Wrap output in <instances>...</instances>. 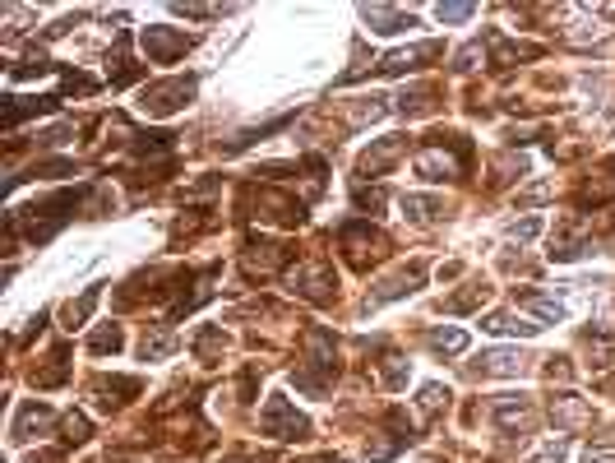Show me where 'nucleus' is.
Listing matches in <instances>:
<instances>
[{"label":"nucleus","mask_w":615,"mask_h":463,"mask_svg":"<svg viewBox=\"0 0 615 463\" xmlns=\"http://www.w3.org/2000/svg\"><path fill=\"white\" fill-rule=\"evenodd\" d=\"M259 431L273 436V440H305V436H311V421L287 404L282 394H273L269 404H264V413H259Z\"/></svg>","instance_id":"1"},{"label":"nucleus","mask_w":615,"mask_h":463,"mask_svg":"<svg viewBox=\"0 0 615 463\" xmlns=\"http://www.w3.org/2000/svg\"><path fill=\"white\" fill-rule=\"evenodd\" d=\"M195 97V79H167V84H153V89H143V112L149 116H172L181 112Z\"/></svg>","instance_id":"2"},{"label":"nucleus","mask_w":615,"mask_h":463,"mask_svg":"<svg viewBox=\"0 0 615 463\" xmlns=\"http://www.w3.org/2000/svg\"><path fill=\"white\" fill-rule=\"evenodd\" d=\"M139 47L149 51L153 66H167V60H176V56H186V51H190V37L181 33V28H162V24H153V28H143V33H139Z\"/></svg>","instance_id":"3"},{"label":"nucleus","mask_w":615,"mask_h":463,"mask_svg":"<svg viewBox=\"0 0 615 463\" xmlns=\"http://www.w3.org/2000/svg\"><path fill=\"white\" fill-rule=\"evenodd\" d=\"M490 413H496V421L504 431H532L537 427V408L527 404V394H500L496 404H490Z\"/></svg>","instance_id":"4"},{"label":"nucleus","mask_w":615,"mask_h":463,"mask_svg":"<svg viewBox=\"0 0 615 463\" xmlns=\"http://www.w3.org/2000/svg\"><path fill=\"white\" fill-rule=\"evenodd\" d=\"M338 241H342V251L352 255V265H365L371 255H380V251H384V236H380L371 223H347Z\"/></svg>","instance_id":"5"},{"label":"nucleus","mask_w":615,"mask_h":463,"mask_svg":"<svg viewBox=\"0 0 615 463\" xmlns=\"http://www.w3.org/2000/svg\"><path fill=\"white\" fill-rule=\"evenodd\" d=\"M417 176H421V181H449V176H463V158H458V153H449L444 144L421 149V153H417Z\"/></svg>","instance_id":"6"},{"label":"nucleus","mask_w":615,"mask_h":463,"mask_svg":"<svg viewBox=\"0 0 615 463\" xmlns=\"http://www.w3.org/2000/svg\"><path fill=\"white\" fill-rule=\"evenodd\" d=\"M51 427V408L47 404H19V413H14V421H10V440L14 445H24V440H33V436H42Z\"/></svg>","instance_id":"7"},{"label":"nucleus","mask_w":615,"mask_h":463,"mask_svg":"<svg viewBox=\"0 0 615 463\" xmlns=\"http://www.w3.org/2000/svg\"><path fill=\"white\" fill-rule=\"evenodd\" d=\"M440 56V42H421V47H407V51H388L380 66H375V74H412V70H421V60H435Z\"/></svg>","instance_id":"8"},{"label":"nucleus","mask_w":615,"mask_h":463,"mask_svg":"<svg viewBox=\"0 0 615 463\" xmlns=\"http://www.w3.org/2000/svg\"><path fill=\"white\" fill-rule=\"evenodd\" d=\"M292 292L311 297V301H329L334 297V269L329 265H305L292 274Z\"/></svg>","instance_id":"9"},{"label":"nucleus","mask_w":615,"mask_h":463,"mask_svg":"<svg viewBox=\"0 0 615 463\" xmlns=\"http://www.w3.org/2000/svg\"><path fill=\"white\" fill-rule=\"evenodd\" d=\"M514 306H519V311H532V315L542 320V325H560V320L569 315V306H565L560 297H550V292H537V288L519 292V297H514Z\"/></svg>","instance_id":"10"},{"label":"nucleus","mask_w":615,"mask_h":463,"mask_svg":"<svg viewBox=\"0 0 615 463\" xmlns=\"http://www.w3.org/2000/svg\"><path fill=\"white\" fill-rule=\"evenodd\" d=\"M403 153H407V139H403V135H394V139H380L375 149H365L357 167H361V176H380V172L394 167Z\"/></svg>","instance_id":"11"},{"label":"nucleus","mask_w":615,"mask_h":463,"mask_svg":"<svg viewBox=\"0 0 615 463\" xmlns=\"http://www.w3.org/2000/svg\"><path fill=\"white\" fill-rule=\"evenodd\" d=\"M523 367H527V357L519 352V348H490V352H481L477 357V375H523Z\"/></svg>","instance_id":"12"},{"label":"nucleus","mask_w":615,"mask_h":463,"mask_svg":"<svg viewBox=\"0 0 615 463\" xmlns=\"http://www.w3.org/2000/svg\"><path fill=\"white\" fill-rule=\"evenodd\" d=\"M550 417H556V427H565V431L592 427V408L583 404V398H573V394H560L556 404H550Z\"/></svg>","instance_id":"13"},{"label":"nucleus","mask_w":615,"mask_h":463,"mask_svg":"<svg viewBox=\"0 0 615 463\" xmlns=\"http://www.w3.org/2000/svg\"><path fill=\"white\" fill-rule=\"evenodd\" d=\"M421 278H426V265L403 269L398 278H388L380 292H371V306H384V301H398V297H407V292H417V288H421Z\"/></svg>","instance_id":"14"},{"label":"nucleus","mask_w":615,"mask_h":463,"mask_svg":"<svg viewBox=\"0 0 615 463\" xmlns=\"http://www.w3.org/2000/svg\"><path fill=\"white\" fill-rule=\"evenodd\" d=\"M365 24H375V33H403V28H417V19L407 10H394V5H365L361 10Z\"/></svg>","instance_id":"15"},{"label":"nucleus","mask_w":615,"mask_h":463,"mask_svg":"<svg viewBox=\"0 0 615 463\" xmlns=\"http://www.w3.org/2000/svg\"><path fill=\"white\" fill-rule=\"evenodd\" d=\"M481 329H486V334H504V338H537V329H542V325L523 320L519 311H496Z\"/></svg>","instance_id":"16"},{"label":"nucleus","mask_w":615,"mask_h":463,"mask_svg":"<svg viewBox=\"0 0 615 463\" xmlns=\"http://www.w3.org/2000/svg\"><path fill=\"white\" fill-rule=\"evenodd\" d=\"M287 246H255L250 255H245V274H273V269H282L287 265Z\"/></svg>","instance_id":"17"},{"label":"nucleus","mask_w":615,"mask_h":463,"mask_svg":"<svg viewBox=\"0 0 615 463\" xmlns=\"http://www.w3.org/2000/svg\"><path fill=\"white\" fill-rule=\"evenodd\" d=\"M93 394H97V404H102V408H116V404H120L116 394H139V380H130V375L107 380V375H102V380H93Z\"/></svg>","instance_id":"18"},{"label":"nucleus","mask_w":615,"mask_h":463,"mask_svg":"<svg viewBox=\"0 0 615 463\" xmlns=\"http://www.w3.org/2000/svg\"><path fill=\"white\" fill-rule=\"evenodd\" d=\"M403 213L412 218V223H435V218L444 213V199H435V195H403Z\"/></svg>","instance_id":"19"},{"label":"nucleus","mask_w":615,"mask_h":463,"mask_svg":"<svg viewBox=\"0 0 615 463\" xmlns=\"http://www.w3.org/2000/svg\"><path fill=\"white\" fill-rule=\"evenodd\" d=\"M426 343H430V352H440V357H458V352H467V334L463 329H430Z\"/></svg>","instance_id":"20"},{"label":"nucleus","mask_w":615,"mask_h":463,"mask_svg":"<svg viewBox=\"0 0 615 463\" xmlns=\"http://www.w3.org/2000/svg\"><path fill=\"white\" fill-rule=\"evenodd\" d=\"M490 301V288L486 283H467L463 292H454V297H444V311H477V306H486Z\"/></svg>","instance_id":"21"},{"label":"nucleus","mask_w":615,"mask_h":463,"mask_svg":"<svg viewBox=\"0 0 615 463\" xmlns=\"http://www.w3.org/2000/svg\"><path fill=\"white\" fill-rule=\"evenodd\" d=\"M97 297H102V292H97V288H88V292L79 297V301H70V306L60 311V320H65V329H74V325H84V320L93 315V306H97Z\"/></svg>","instance_id":"22"},{"label":"nucleus","mask_w":615,"mask_h":463,"mask_svg":"<svg viewBox=\"0 0 615 463\" xmlns=\"http://www.w3.org/2000/svg\"><path fill=\"white\" fill-rule=\"evenodd\" d=\"M120 343H126L120 325H102V329H93V338H88V352H120Z\"/></svg>","instance_id":"23"},{"label":"nucleus","mask_w":615,"mask_h":463,"mask_svg":"<svg viewBox=\"0 0 615 463\" xmlns=\"http://www.w3.org/2000/svg\"><path fill=\"white\" fill-rule=\"evenodd\" d=\"M143 361H162V357H172L176 352V338L172 334H153V338H143Z\"/></svg>","instance_id":"24"},{"label":"nucleus","mask_w":615,"mask_h":463,"mask_svg":"<svg viewBox=\"0 0 615 463\" xmlns=\"http://www.w3.org/2000/svg\"><path fill=\"white\" fill-rule=\"evenodd\" d=\"M388 107H384V97H361V107H352L347 112V120H352V126H365V120H380Z\"/></svg>","instance_id":"25"},{"label":"nucleus","mask_w":615,"mask_h":463,"mask_svg":"<svg viewBox=\"0 0 615 463\" xmlns=\"http://www.w3.org/2000/svg\"><path fill=\"white\" fill-rule=\"evenodd\" d=\"M60 431H65L70 445H84V440H88V417L84 413H65V417H60Z\"/></svg>","instance_id":"26"},{"label":"nucleus","mask_w":615,"mask_h":463,"mask_svg":"<svg viewBox=\"0 0 615 463\" xmlns=\"http://www.w3.org/2000/svg\"><path fill=\"white\" fill-rule=\"evenodd\" d=\"M380 380H384L388 390H403V385H407V361H403V357H384Z\"/></svg>","instance_id":"27"},{"label":"nucleus","mask_w":615,"mask_h":463,"mask_svg":"<svg viewBox=\"0 0 615 463\" xmlns=\"http://www.w3.org/2000/svg\"><path fill=\"white\" fill-rule=\"evenodd\" d=\"M60 380H65V348L51 357V367L37 371V390H51V385H60Z\"/></svg>","instance_id":"28"},{"label":"nucleus","mask_w":615,"mask_h":463,"mask_svg":"<svg viewBox=\"0 0 615 463\" xmlns=\"http://www.w3.org/2000/svg\"><path fill=\"white\" fill-rule=\"evenodd\" d=\"M430 89H412V93H403L398 97V112H407V116H421V112H430Z\"/></svg>","instance_id":"29"},{"label":"nucleus","mask_w":615,"mask_h":463,"mask_svg":"<svg viewBox=\"0 0 615 463\" xmlns=\"http://www.w3.org/2000/svg\"><path fill=\"white\" fill-rule=\"evenodd\" d=\"M222 348H227V338H222V329H204V334H199V343H195V352H199L204 361H213Z\"/></svg>","instance_id":"30"},{"label":"nucleus","mask_w":615,"mask_h":463,"mask_svg":"<svg viewBox=\"0 0 615 463\" xmlns=\"http://www.w3.org/2000/svg\"><path fill=\"white\" fill-rule=\"evenodd\" d=\"M473 14H477V5H440L435 10L440 24H463V19H473Z\"/></svg>","instance_id":"31"},{"label":"nucleus","mask_w":615,"mask_h":463,"mask_svg":"<svg viewBox=\"0 0 615 463\" xmlns=\"http://www.w3.org/2000/svg\"><path fill=\"white\" fill-rule=\"evenodd\" d=\"M444 404H449V390H444V385H426V390H421V408H426V413H440Z\"/></svg>","instance_id":"32"},{"label":"nucleus","mask_w":615,"mask_h":463,"mask_svg":"<svg viewBox=\"0 0 615 463\" xmlns=\"http://www.w3.org/2000/svg\"><path fill=\"white\" fill-rule=\"evenodd\" d=\"M176 14H186V19H218L222 10L218 5H172Z\"/></svg>","instance_id":"33"},{"label":"nucleus","mask_w":615,"mask_h":463,"mask_svg":"<svg viewBox=\"0 0 615 463\" xmlns=\"http://www.w3.org/2000/svg\"><path fill=\"white\" fill-rule=\"evenodd\" d=\"M509 232H514L519 241H532V236L542 232V218H523V223H514V228H509Z\"/></svg>","instance_id":"34"},{"label":"nucleus","mask_w":615,"mask_h":463,"mask_svg":"<svg viewBox=\"0 0 615 463\" xmlns=\"http://www.w3.org/2000/svg\"><path fill=\"white\" fill-rule=\"evenodd\" d=\"M565 450H569L565 440H556V445H546V450H542L537 459H527V463H560V459H565Z\"/></svg>","instance_id":"35"},{"label":"nucleus","mask_w":615,"mask_h":463,"mask_svg":"<svg viewBox=\"0 0 615 463\" xmlns=\"http://www.w3.org/2000/svg\"><path fill=\"white\" fill-rule=\"evenodd\" d=\"M357 204H361V209H365V204L380 209V204H384V195H380V190H357Z\"/></svg>","instance_id":"36"},{"label":"nucleus","mask_w":615,"mask_h":463,"mask_svg":"<svg viewBox=\"0 0 615 463\" xmlns=\"http://www.w3.org/2000/svg\"><path fill=\"white\" fill-rule=\"evenodd\" d=\"M28 463H60V454H37V459H28Z\"/></svg>","instance_id":"37"},{"label":"nucleus","mask_w":615,"mask_h":463,"mask_svg":"<svg viewBox=\"0 0 615 463\" xmlns=\"http://www.w3.org/2000/svg\"><path fill=\"white\" fill-rule=\"evenodd\" d=\"M583 463H615V459H606V454H588Z\"/></svg>","instance_id":"38"},{"label":"nucleus","mask_w":615,"mask_h":463,"mask_svg":"<svg viewBox=\"0 0 615 463\" xmlns=\"http://www.w3.org/2000/svg\"><path fill=\"white\" fill-rule=\"evenodd\" d=\"M222 463H250V459H222Z\"/></svg>","instance_id":"39"},{"label":"nucleus","mask_w":615,"mask_h":463,"mask_svg":"<svg viewBox=\"0 0 615 463\" xmlns=\"http://www.w3.org/2000/svg\"><path fill=\"white\" fill-rule=\"evenodd\" d=\"M319 463H342V459H319Z\"/></svg>","instance_id":"40"},{"label":"nucleus","mask_w":615,"mask_h":463,"mask_svg":"<svg viewBox=\"0 0 615 463\" xmlns=\"http://www.w3.org/2000/svg\"><path fill=\"white\" fill-rule=\"evenodd\" d=\"M426 463H440V459H426Z\"/></svg>","instance_id":"41"}]
</instances>
